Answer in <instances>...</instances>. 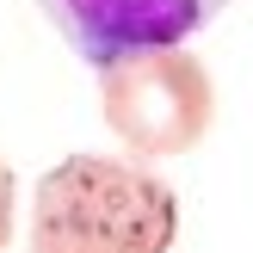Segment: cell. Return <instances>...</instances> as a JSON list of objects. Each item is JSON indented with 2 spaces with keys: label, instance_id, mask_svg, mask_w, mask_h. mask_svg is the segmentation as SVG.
Instances as JSON below:
<instances>
[{
  "label": "cell",
  "instance_id": "3957f363",
  "mask_svg": "<svg viewBox=\"0 0 253 253\" xmlns=\"http://www.w3.org/2000/svg\"><path fill=\"white\" fill-rule=\"evenodd\" d=\"M49 31L86 62L130 56V49H161V43H192L204 25H216L235 0H37Z\"/></svg>",
  "mask_w": 253,
  "mask_h": 253
},
{
  "label": "cell",
  "instance_id": "6da1fadb",
  "mask_svg": "<svg viewBox=\"0 0 253 253\" xmlns=\"http://www.w3.org/2000/svg\"><path fill=\"white\" fill-rule=\"evenodd\" d=\"M179 192L148 161L68 155L31 185L25 253H173Z\"/></svg>",
  "mask_w": 253,
  "mask_h": 253
},
{
  "label": "cell",
  "instance_id": "277c9868",
  "mask_svg": "<svg viewBox=\"0 0 253 253\" xmlns=\"http://www.w3.org/2000/svg\"><path fill=\"white\" fill-rule=\"evenodd\" d=\"M12 229H19V173H12L6 155H0V253L12 247Z\"/></svg>",
  "mask_w": 253,
  "mask_h": 253
},
{
  "label": "cell",
  "instance_id": "7a4b0ae2",
  "mask_svg": "<svg viewBox=\"0 0 253 253\" xmlns=\"http://www.w3.org/2000/svg\"><path fill=\"white\" fill-rule=\"evenodd\" d=\"M99 118L130 161H179L216 124V81L185 43L130 49L99 68Z\"/></svg>",
  "mask_w": 253,
  "mask_h": 253
}]
</instances>
